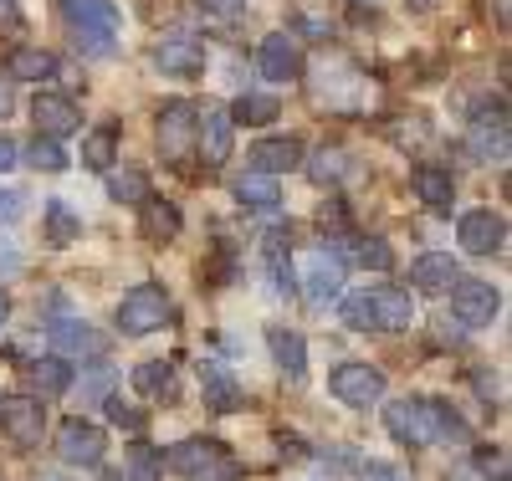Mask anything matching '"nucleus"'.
<instances>
[{
	"label": "nucleus",
	"instance_id": "1",
	"mask_svg": "<svg viewBox=\"0 0 512 481\" xmlns=\"http://www.w3.org/2000/svg\"><path fill=\"white\" fill-rule=\"evenodd\" d=\"M344 323L354 333H405L415 323V297L405 287H364L344 302Z\"/></svg>",
	"mask_w": 512,
	"mask_h": 481
},
{
	"label": "nucleus",
	"instance_id": "2",
	"mask_svg": "<svg viewBox=\"0 0 512 481\" xmlns=\"http://www.w3.org/2000/svg\"><path fill=\"white\" fill-rule=\"evenodd\" d=\"M62 21L82 57H113L118 41V6L113 0H62Z\"/></svg>",
	"mask_w": 512,
	"mask_h": 481
},
{
	"label": "nucleus",
	"instance_id": "3",
	"mask_svg": "<svg viewBox=\"0 0 512 481\" xmlns=\"http://www.w3.org/2000/svg\"><path fill=\"white\" fill-rule=\"evenodd\" d=\"M159 461H164V471L190 476V481H241V466L231 461V451L221 441H200V435L159 451Z\"/></svg>",
	"mask_w": 512,
	"mask_h": 481
},
{
	"label": "nucleus",
	"instance_id": "4",
	"mask_svg": "<svg viewBox=\"0 0 512 481\" xmlns=\"http://www.w3.org/2000/svg\"><path fill=\"white\" fill-rule=\"evenodd\" d=\"M169 313H175V302H169V292L159 282H144L134 287L123 302H118V328L128 338H144V333H159L169 323Z\"/></svg>",
	"mask_w": 512,
	"mask_h": 481
},
{
	"label": "nucleus",
	"instance_id": "5",
	"mask_svg": "<svg viewBox=\"0 0 512 481\" xmlns=\"http://www.w3.org/2000/svg\"><path fill=\"white\" fill-rule=\"evenodd\" d=\"M384 369H374V364H338L333 374H328V395L333 400H344L349 410H374L379 400H384Z\"/></svg>",
	"mask_w": 512,
	"mask_h": 481
},
{
	"label": "nucleus",
	"instance_id": "6",
	"mask_svg": "<svg viewBox=\"0 0 512 481\" xmlns=\"http://www.w3.org/2000/svg\"><path fill=\"white\" fill-rule=\"evenodd\" d=\"M502 313V292L482 277H456L451 287V318L461 328H492V318Z\"/></svg>",
	"mask_w": 512,
	"mask_h": 481
},
{
	"label": "nucleus",
	"instance_id": "7",
	"mask_svg": "<svg viewBox=\"0 0 512 481\" xmlns=\"http://www.w3.org/2000/svg\"><path fill=\"white\" fill-rule=\"evenodd\" d=\"M103 451H108V435H103V425L82 420V415L57 425V456H62L67 466L93 471V466H103Z\"/></svg>",
	"mask_w": 512,
	"mask_h": 481
},
{
	"label": "nucleus",
	"instance_id": "8",
	"mask_svg": "<svg viewBox=\"0 0 512 481\" xmlns=\"http://www.w3.org/2000/svg\"><path fill=\"white\" fill-rule=\"evenodd\" d=\"M344 277H349L344 272V256H338V251H313L303 261V297L323 313V308H333V302L344 297Z\"/></svg>",
	"mask_w": 512,
	"mask_h": 481
},
{
	"label": "nucleus",
	"instance_id": "9",
	"mask_svg": "<svg viewBox=\"0 0 512 481\" xmlns=\"http://www.w3.org/2000/svg\"><path fill=\"white\" fill-rule=\"evenodd\" d=\"M195 103H185V98H175V103H164V113H159V128H154V139H159V154L169 159V164H180V159H190V149H195Z\"/></svg>",
	"mask_w": 512,
	"mask_h": 481
},
{
	"label": "nucleus",
	"instance_id": "10",
	"mask_svg": "<svg viewBox=\"0 0 512 481\" xmlns=\"http://www.w3.org/2000/svg\"><path fill=\"white\" fill-rule=\"evenodd\" d=\"M384 430H390V441H400L405 451H425L436 441L431 415H425V400H390L384 405Z\"/></svg>",
	"mask_w": 512,
	"mask_h": 481
},
{
	"label": "nucleus",
	"instance_id": "11",
	"mask_svg": "<svg viewBox=\"0 0 512 481\" xmlns=\"http://www.w3.org/2000/svg\"><path fill=\"white\" fill-rule=\"evenodd\" d=\"M231 144H236L231 108L205 103V113H195V149H200V159L205 164H226L231 159Z\"/></svg>",
	"mask_w": 512,
	"mask_h": 481
},
{
	"label": "nucleus",
	"instance_id": "12",
	"mask_svg": "<svg viewBox=\"0 0 512 481\" xmlns=\"http://www.w3.org/2000/svg\"><path fill=\"white\" fill-rule=\"evenodd\" d=\"M456 241H461V251H472V256H492V251L507 246V221L497 210H466L456 221Z\"/></svg>",
	"mask_w": 512,
	"mask_h": 481
},
{
	"label": "nucleus",
	"instance_id": "13",
	"mask_svg": "<svg viewBox=\"0 0 512 481\" xmlns=\"http://www.w3.org/2000/svg\"><path fill=\"white\" fill-rule=\"evenodd\" d=\"M0 425L16 446H41V430H47V410H41L36 395H11L0 400Z\"/></svg>",
	"mask_w": 512,
	"mask_h": 481
},
{
	"label": "nucleus",
	"instance_id": "14",
	"mask_svg": "<svg viewBox=\"0 0 512 481\" xmlns=\"http://www.w3.org/2000/svg\"><path fill=\"white\" fill-rule=\"evenodd\" d=\"M256 67H262L267 82H297L303 77V47H297L287 31H272L262 47H256Z\"/></svg>",
	"mask_w": 512,
	"mask_h": 481
},
{
	"label": "nucleus",
	"instance_id": "15",
	"mask_svg": "<svg viewBox=\"0 0 512 481\" xmlns=\"http://www.w3.org/2000/svg\"><path fill=\"white\" fill-rule=\"evenodd\" d=\"M31 118H36V134H47V139H67V134H77V128H82L77 103L62 98V93H36Z\"/></svg>",
	"mask_w": 512,
	"mask_h": 481
},
{
	"label": "nucleus",
	"instance_id": "16",
	"mask_svg": "<svg viewBox=\"0 0 512 481\" xmlns=\"http://www.w3.org/2000/svg\"><path fill=\"white\" fill-rule=\"evenodd\" d=\"M200 395H205V410H210V415H236V410H241V384H236V374H231L226 364H216V359L200 364Z\"/></svg>",
	"mask_w": 512,
	"mask_h": 481
},
{
	"label": "nucleus",
	"instance_id": "17",
	"mask_svg": "<svg viewBox=\"0 0 512 481\" xmlns=\"http://www.w3.org/2000/svg\"><path fill=\"white\" fill-rule=\"evenodd\" d=\"M154 67L169 77H195V72H205V47L195 36H169L154 47Z\"/></svg>",
	"mask_w": 512,
	"mask_h": 481
},
{
	"label": "nucleus",
	"instance_id": "18",
	"mask_svg": "<svg viewBox=\"0 0 512 481\" xmlns=\"http://www.w3.org/2000/svg\"><path fill=\"white\" fill-rule=\"evenodd\" d=\"M185 231V215H180V205H169V200H144L139 205V236L149 241V246H169Z\"/></svg>",
	"mask_w": 512,
	"mask_h": 481
},
{
	"label": "nucleus",
	"instance_id": "19",
	"mask_svg": "<svg viewBox=\"0 0 512 481\" xmlns=\"http://www.w3.org/2000/svg\"><path fill=\"white\" fill-rule=\"evenodd\" d=\"M472 149L482 154V159H507V108L502 103H492V108H477V118H472Z\"/></svg>",
	"mask_w": 512,
	"mask_h": 481
},
{
	"label": "nucleus",
	"instance_id": "20",
	"mask_svg": "<svg viewBox=\"0 0 512 481\" xmlns=\"http://www.w3.org/2000/svg\"><path fill=\"white\" fill-rule=\"evenodd\" d=\"M410 190L420 195V205H431L441 215L456 205V180H451V169H441V164H415L410 169Z\"/></svg>",
	"mask_w": 512,
	"mask_h": 481
},
{
	"label": "nucleus",
	"instance_id": "21",
	"mask_svg": "<svg viewBox=\"0 0 512 481\" xmlns=\"http://www.w3.org/2000/svg\"><path fill=\"white\" fill-rule=\"evenodd\" d=\"M456 277H461V267H456L451 251H425V256H415V267H410V282H415L420 292H431V297L451 292Z\"/></svg>",
	"mask_w": 512,
	"mask_h": 481
},
{
	"label": "nucleus",
	"instance_id": "22",
	"mask_svg": "<svg viewBox=\"0 0 512 481\" xmlns=\"http://www.w3.org/2000/svg\"><path fill=\"white\" fill-rule=\"evenodd\" d=\"M246 164H251L256 174H287V169L303 164V139H292V134H282V139H262V144H251Z\"/></svg>",
	"mask_w": 512,
	"mask_h": 481
},
{
	"label": "nucleus",
	"instance_id": "23",
	"mask_svg": "<svg viewBox=\"0 0 512 481\" xmlns=\"http://www.w3.org/2000/svg\"><path fill=\"white\" fill-rule=\"evenodd\" d=\"M267 348H272V359H277L282 379H292V384L308 379V343H303V333H292V328H267Z\"/></svg>",
	"mask_w": 512,
	"mask_h": 481
},
{
	"label": "nucleus",
	"instance_id": "24",
	"mask_svg": "<svg viewBox=\"0 0 512 481\" xmlns=\"http://www.w3.org/2000/svg\"><path fill=\"white\" fill-rule=\"evenodd\" d=\"M262 267H267V277H272V292H282V297H292V292H297L292 236H287V231H272V236L262 241Z\"/></svg>",
	"mask_w": 512,
	"mask_h": 481
},
{
	"label": "nucleus",
	"instance_id": "25",
	"mask_svg": "<svg viewBox=\"0 0 512 481\" xmlns=\"http://www.w3.org/2000/svg\"><path fill=\"white\" fill-rule=\"evenodd\" d=\"M47 338H52V348L62 359H82V354H103V338L82 323V318H57L52 328H47Z\"/></svg>",
	"mask_w": 512,
	"mask_h": 481
},
{
	"label": "nucleus",
	"instance_id": "26",
	"mask_svg": "<svg viewBox=\"0 0 512 481\" xmlns=\"http://www.w3.org/2000/svg\"><path fill=\"white\" fill-rule=\"evenodd\" d=\"M236 200H241V210H251V215H272V210L282 205L277 174H256V169H246L241 180H236Z\"/></svg>",
	"mask_w": 512,
	"mask_h": 481
},
{
	"label": "nucleus",
	"instance_id": "27",
	"mask_svg": "<svg viewBox=\"0 0 512 481\" xmlns=\"http://www.w3.org/2000/svg\"><path fill=\"white\" fill-rule=\"evenodd\" d=\"M41 231H47V246L67 251V246L82 241V215L67 200H47V210H41Z\"/></svg>",
	"mask_w": 512,
	"mask_h": 481
},
{
	"label": "nucleus",
	"instance_id": "28",
	"mask_svg": "<svg viewBox=\"0 0 512 481\" xmlns=\"http://www.w3.org/2000/svg\"><path fill=\"white\" fill-rule=\"evenodd\" d=\"M31 389H36V400H57V395H67L72 389V359H62V354H47V359H36L31 369Z\"/></svg>",
	"mask_w": 512,
	"mask_h": 481
},
{
	"label": "nucleus",
	"instance_id": "29",
	"mask_svg": "<svg viewBox=\"0 0 512 481\" xmlns=\"http://www.w3.org/2000/svg\"><path fill=\"white\" fill-rule=\"evenodd\" d=\"M6 77L11 82H47V77H57V57L47 47H16L6 57Z\"/></svg>",
	"mask_w": 512,
	"mask_h": 481
},
{
	"label": "nucleus",
	"instance_id": "30",
	"mask_svg": "<svg viewBox=\"0 0 512 481\" xmlns=\"http://www.w3.org/2000/svg\"><path fill=\"white\" fill-rule=\"evenodd\" d=\"M277 113H282V103H277L272 93H241V98L231 103V123H246V128L277 123Z\"/></svg>",
	"mask_w": 512,
	"mask_h": 481
},
{
	"label": "nucleus",
	"instance_id": "31",
	"mask_svg": "<svg viewBox=\"0 0 512 481\" xmlns=\"http://www.w3.org/2000/svg\"><path fill=\"white\" fill-rule=\"evenodd\" d=\"M82 164H88V169H103V174L118 164V128H113V123L93 128V134L82 139Z\"/></svg>",
	"mask_w": 512,
	"mask_h": 481
},
{
	"label": "nucleus",
	"instance_id": "32",
	"mask_svg": "<svg viewBox=\"0 0 512 481\" xmlns=\"http://www.w3.org/2000/svg\"><path fill=\"white\" fill-rule=\"evenodd\" d=\"M108 195L118 205H144L154 190H149V174H139V169H108Z\"/></svg>",
	"mask_w": 512,
	"mask_h": 481
},
{
	"label": "nucleus",
	"instance_id": "33",
	"mask_svg": "<svg viewBox=\"0 0 512 481\" xmlns=\"http://www.w3.org/2000/svg\"><path fill=\"white\" fill-rule=\"evenodd\" d=\"M425 415H431L436 441H472V425L456 415V405H446V400H425Z\"/></svg>",
	"mask_w": 512,
	"mask_h": 481
},
{
	"label": "nucleus",
	"instance_id": "34",
	"mask_svg": "<svg viewBox=\"0 0 512 481\" xmlns=\"http://www.w3.org/2000/svg\"><path fill=\"white\" fill-rule=\"evenodd\" d=\"M134 389H139V395H149V400L175 395V364H164V359L139 364V369H134Z\"/></svg>",
	"mask_w": 512,
	"mask_h": 481
},
{
	"label": "nucleus",
	"instance_id": "35",
	"mask_svg": "<svg viewBox=\"0 0 512 481\" xmlns=\"http://www.w3.org/2000/svg\"><path fill=\"white\" fill-rule=\"evenodd\" d=\"M344 174H349V154L344 149H318L313 164H308V180L313 185H338Z\"/></svg>",
	"mask_w": 512,
	"mask_h": 481
},
{
	"label": "nucleus",
	"instance_id": "36",
	"mask_svg": "<svg viewBox=\"0 0 512 481\" xmlns=\"http://www.w3.org/2000/svg\"><path fill=\"white\" fill-rule=\"evenodd\" d=\"M26 159H31V169H41V174H62L72 159H67V149H62V139H47V134H36V144L26 149Z\"/></svg>",
	"mask_w": 512,
	"mask_h": 481
},
{
	"label": "nucleus",
	"instance_id": "37",
	"mask_svg": "<svg viewBox=\"0 0 512 481\" xmlns=\"http://www.w3.org/2000/svg\"><path fill=\"white\" fill-rule=\"evenodd\" d=\"M159 476H164V461H159L154 446H134V451H128V461H123V481H159Z\"/></svg>",
	"mask_w": 512,
	"mask_h": 481
},
{
	"label": "nucleus",
	"instance_id": "38",
	"mask_svg": "<svg viewBox=\"0 0 512 481\" xmlns=\"http://www.w3.org/2000/svg\"><path fill=\"white\" fill-rule=\"evenodd\" d=\"M354 261L364 272H395V251H390V241H379V236H369V241H359V251H354Z\"/></svg>",
	"mask_w": 512,
	"mask_h": 481
},
{
	"label": "nucleus",
	"instance_id": "39",
	"mask_svg": "<svg viewBox=\"0 0 512 481\" xmlns=\"http://www.w3.org/2000/svg\"><path fill=\"white\" fill-rule=\"evenodd\" d=\"M108 420H113V425H123V430H144V425H149V415H144L139 405H123L118 395L108 400Z\"/></svg>",
	"mask_w": 512,
	"mask_h": 481
},
{
	"label": "nucleus",
	"instance_id": "40",
	"mask_svg": "<svg viewBox=\"0 0 512 481\" xmlns=\"http://www.w3.org/2000/svg\"><path fill=\"white\" fill-rule=\"evenodd\" d=\"M477 471H482V481H507V456L497 446H482L477 451Z\"/></svg>",
	"mask_w": 512,
	"mask_h": 481
},
{
	"label": "nucleus",
	"instance_id": "41",
	"mask_svg": "<svg viewBox=\"0 0 512 481\" xmlns=\"http://www.w3.org/2000/svg\"><path fill=\"white\" fill-rule=\"evenodd\" d=\"M344 221H349V210H344V200H328V205L318 210V226H323V231H344Z\"/></svg>",
	"mask_w": 512,
	"mask_h": 481
},
{
	"label": "nucleus",
	"instance_id": "42",
	"mask_svg": "<svg viewBox=\"0 0 512 481\" xmlns=\"http://www.w3.org/2000/svg\"><path fill=\"white\" fill-rule=\"evenodd\" d=\"M359 476H364V481H410L400 466H384V461H369V466H359Z\"/></svg>",
	"mask_w": 512,
	"mask_h": 481
},
{
	"label": "nucleus",
	"instance_id": "43",
	"mask_svg": "<svg viewBox=\"0 0 512 481\" xmlns=\"http://www.w3.org/2000/svg\"><path fill=\"white\" fill-rule=\"evenodd\" d=\"M21 205H26V195L21 190H6V195H0V221H16Z\"/></svg>",
	"mask_w": 512,
	"mask_h": 481
},
{
	"label": "nucleus",
	"instance_id": "44",
	"mask_svg": "<svg viewBox=\"0 0 512 481\" xmlns=\"http://www.w3.org/2000/svg\"><path fill=\"white\" fill-rule=\"evenodd\" d=\"M16 159H21L16 139H6V134H0V174H11V169H16Z\"/></svg>",
	"mask_w": 512,
	"mask_h": 481
},
{
	"label": "nucleus",
	"instance_id": "45",
	"mask_svg": "<svg viewBox=\"0 0 512 481\" xmlns=\"http://www.w3.org/2000/svg\"><path fill=\"white\" fill-rule=\"evenodd\" d=\"M11 108H16V82H11V77H0V123L11 118Z\"/></svg>",
	"mask_w": 512,
	"mask_h": 481
},
{
	"label": "nucleus",
	"instance_id": "46",
	"mask_svg": "<svg viewBox=\"0 0 512 481\" xmlns=\"http://www.w3.org/2000/svg\"><path fill=\"white\" fill-rule=\"evenodd\" d=\"M0 26H21V11H16V0H0Z\"/></svg>",
	"mask_w": 512,
	"mask_h": 481
},
{
	"label": "nucleus",
	"instance_id": "47",
	"mask_svg": "<svg viewBox=\"0 0 512 481\" xmlns=\"http://www.w3.org/2000/svg\"><path fill=\"white\" fill-rule=\"evenodd\" d=\"M236 6V0H200V11H216V16H226Z\"/></svg>",
	"mask_w": 512,
	"mask_h": 481
},
{
	"label": "nucleus",
	"instance_id": "48",
	"mask_svg": "<svg viewBox=\"0 0 512 481\" xmlns=\"http://www.w3.org/2000/svg\"><path fill=\"white\" fill-rule=\"evenodd\" d=\"M6 313H11V297H6V287H0V328H6Z\"/></svg>",
	"mask_w": 512,
	"mask_h": 481
},
{
	"label": "nucleus",
	"instance_id": "49",
	"mask_svg": "<svg viewBox=\"0 0 512 481\" xmlns=\"http://www.w3.org/2000/svg\"><path fill=\"white\" fill-rule=\"evenodd\" d=\"M41 481H72V476H62V471H41Z\"/></svg>",
	"mask_w": 512,
	"mask_h": 481
},
{
	"label": "nucleus",
	"instance_id": "50",
	"mask_svg": "<svg viewBox=\"0 0 512 481\" xmlns=\"http://www.w3.org/2000/svg\"><path fill=\"white\" fill-rule=\"evenodd\" d=\"M410 6H415V11H425V6H431V0H410Z\"/></svg>",
	"mask_w": 512,
	"mask_h": 481
},
{
	"label": "nucleus",
	"instance_id": "51",
	"mask_svg": "<svg viewBox=\"0 0 512 481\" xmlns=\"http://www.w3.org/2000/svg\"><path fill=\"white\" fill-rule=\"evenodd\" d=\"M113 481H123V476H113Z\"/></svg>",
	"mask_w": 512,
	"mask_h": 481
},
{
	"label": "nucleus",
	"instance_id": "52",
	"mask_svg": "<svg viewBox=\"0 0 512 481\" xmlns=\"http://www.w3.org/2000/svg\"><path fill=\"white\" fill-rule=\"evenodd\" d=\"M369 6H374V0H369Z\"/></svg>",
	"mask_w": 512,
	"mask_h": 481
}]
</instances>
